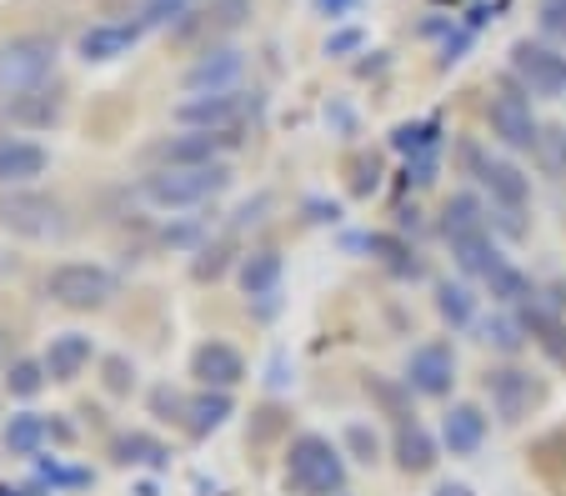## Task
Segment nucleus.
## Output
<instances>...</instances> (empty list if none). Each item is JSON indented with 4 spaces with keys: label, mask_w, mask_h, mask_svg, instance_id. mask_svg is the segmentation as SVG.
I'll use <instances>...</instances> for the list:
<instances>
[{
    "label": "nucleus",
    "mask_w": 566,
    "mask_h": 496,
    "mask_svg": "<svg viewBox=\"0 0 566 496\" xmlns=\"http://www.w3.org/2000/svg\"><path fill=\"white\" fill-rule=\"evenodd\" d=\"M437 312H441V321H451V326H471V316H476V302H471L467 286H451V281H441V286H437Z\"/></svg>",
    "instance_id": "33"
},
{
    "label": "nucleus",
    "mask_w": 566,
    "mask_h": 496,
    "mask_svg": "<svg viewBox=\"0 0 566 496\" xmlns=\"http://www.w3.org/2000/svg\"><path fill=\"white\" fill-rule=\"evenodd\" d=\"M476 331H481V341L496 346V351H506V357H516V351H522V341H526L522 321H512V316H486Z\"/></svg>",
    "instance_id": "32"
},
{
    "label": "nucleus",
    "mask_w": 566,
    "mask_h": 496,
    "mask_svg": "<svg viewBox=\"0 0 566 496\" xmlns=\"http://www.w3.org/2000/svg\"><path fill=\"white\" fill-rule=\"evenodd\" d=\"M461 166L476 176V186L492 196L502 211H512V217L516 211H526V201H532V181H526L512 161H496V156L481 151L476 140H461Z\"/></svg>",
    "instance_id": "7"
},
{
    "label": "nucleus",
    "mask_w": 566,
    "mask_h": 496,
    "mask_svg": "<svg viewBox=\"0 0 566 496\" xmlns=\"http://www.w3.org/2000/svg\"><path fill=\"white\" fill-rule=\"evenodd\" d=\"M391 452H396V466H401L407 476H427L431 466L441 462L437 436H431L427 426H421V421H401V426H396Z\"/></svg>",
    "instance_id": "18"
},
{
    "label": "nucleus",
    "mask_w": 566,
    "mask_h": 496,
    "mask_svg": "<svg viewBox=\"0 0 566 496\" xmlns=\"http://www.w3.org/2000/svg\"><path fill=\"white\" fill-rule=\"evenodd\" d=\"M492 211L481 205V196H471V191H457L447 201V211H441V236H447V246L451 241H461V236H476V231H492Z\"/></svg>",
    "instance_id": "21"
},
{
    "label": "nucleus",
    "mask_w": 566,
    "mask_h": 496,
    "mask_svg": "<svg viewBox=\"0 0 566 496\" xmlns=\"http://www.w3.org/2000/svg\"><path fill=\"white\" fill-rule=\"evenodd\" d=\"M542 31L566 41V0H542Z\"/></svg>",
    "instance_id": "42"
},
{
    "label": "nucleus",
    "mask_w": 566,
    "mask_h": 496,
    "mask_svg": "<svg viewBox=\"0 0 566 496\" xmlns=\"http://www.w3.org/2000/svg\"><path fill=\"white\" fill-rule=\"evenodd\" d=\"M186 11H191V0H140L136 21L146 25V31H156V25H176Z\"/></svg>",
    "instance_id": "36"
},
{
    "label": "nucleus",
    "mask_w": 566,
    "mask_h": 496,
    "mask_svg": "<svg viewBox=\"0 0 566 496\" xmlns=\"http://www.w3.org/2000/svg\"><path fill=\"white\" fill-rule=\"evenodd\" d=\"M361 41H366L361 31H336L332 41H326V55H352V51H361Z\"/></svg>",
    "instance_id": "43"
},
{
    "label": "nucleus",
    "mask_w": 566,
    "mask_h": 496,
    "mask_svg": "<svg viewBox=\"0 0 566 496\" xmlns=\"http://www.w3.org/2000/svg\"><path fill=\"white\" fill-rule=\"evenodd\" d=\"M281 271H286V261H281L276 251H251V256L241 261V271H235V281H241V292H247L251 302H261V296H276Z\"/></svg>",
    "instance_id": "22"
},
{
    "label": "nucleus",
    "mask_w": 566,
    "mask_h": 496,
    "mask_svg": "<svg viewBox=\"0 0 566 496\" xmlns=\"http://www.w3.org/2000/svg\"><path fill=\"white\" fill-rule=\"evenodd\" d=\"M191 271H196V281H216V276L226 271V246H206L201 261H196Z\"/></svg>",
    "instance_id": "39"
},
{
    "label": "nucleus",
    "mask_w": 566,
    "mask_h": 496,
    "mask_svg": "<svg viewBox=\"0 0 566 496\" xmlns=\"http://www.w3.org/2000/svg\"><path fill=\"white\" fill-rule=\"evenodd\" d=\"M437 496H471V492H467L461 482H441V486H437Z\"/></svg>",
    "instance_id": "45"
},
{
    "label": "nucleus",
    "mask_w": 566,
    "mask_h": 496,
    "mask_svg": "<svg viewBox=\"0 0 566 496\" xmlns=\"http://www.w3.org/2000/svg\"><path fill=\"white\" fill-rule=\"evenodd\" d=\"M45 381H51L45 377V361H11V371H6V391L21 397V401H31Z\"/></svg>",
    "instance_id": "35"
},
{
    "label": "nucleus",
    "mask_w": 566,
    "mask_h": 496,
    "mask_svg": "<svg viewBox=\"0 0 566 496\" xmlns=\"http://www.w3.org/2000/svg\"><path fill=\"white\" fill-rule=\"evenodd\" d=\"M486 292H492L502 306H526V302L536 296V292H532V281H526V271H516L512 261H502V266H496L492 276H486Z\"/></svg>",
    "instance_id": "30"
},
{
    "label": "nucleus",
    "mask_w": 566,
    "mask_h": 496,
    "mask_svg": "<svg viewBox=\"0 0 566 496\" xmlns=\"http://www.w3.org/2000/svg\"><path fill=\"white\" fill-rule=\"evenodd\" d=\"M536 161H542L546 176H556V181H562V176H566V126H542Z\"/></svg>",
    "instance_id": "34"
},
{
    "label": "nucleus",
    "mask_w": 566,
    "mask_h": 496,
    "mask_svg": "<svg viewBox=\"0 0 566 496\" xmlns=\"http://www.w3.org/2000/svg\"><path fill=\"white\" fill-rule=\"evenodd\" d=\"M407 181L411 186H431V181H437V151L411 156V161H407Z\"/></svg>",
    "instance_id": "40"
},
{
    "label": "nucleus",
    "mask_w": 566,
    "mask_h": 496,
    "mask_svg": "<svg viewBox=\"0 0 566 496\" xmlns=\"http://www.w3.org/2000/svg\"><path fill=\"white\" fill-rule=\"evenodd\" d=\"M407 381L417 397H447L457 387V351L447 341H421L407 357Z\"/></svg>",
    "instance_id": "12"
},
{
    "label": "nucleus",
    "mask_w": 566,
    "mask_h": 496,
    "mask_svg": "<svg viewBox=\"0 0 566 496\" xmlns=\"http://www.w3.org/2000/svg\"><path fill=\"white\" fill-rule=\"evenodd\" d=\"M140 35H146L140 21H101V25H91V31H81L75 51H81L86 65H111V61H120V55L136 51Z\"/></svg>",
    "instance_id": "15"
},
{
    "label": "nucleus",
    "mask_w": 566,
    "mask_h": 496,
    "mask_svg": "<svg viewBox=\"0 0 566 496\" xmlns=\"http://www.w3.org/2000/svg\"><path fill=\"white\" fill-rule=\"evenodd\" d=\"M251 15V0H211L201 11H186L181 21L171 25L176 41H216V35H231L241 31Z\"/></svg>",
    "instance_id": "13"
},
{
    "label": "nucleus",
    "mask_w": 566,
    "mask_h": 496,
    "mask_svg": "<svg viewBox=\"0 0 566 496\" xmlns=\"http://www.w3.org/2000/svg\"><path fill=\"white\" fill-rule=\"evenodd\" d=\"M130 387H136V367H130L126 357H106V391L120 397V391H130Z\"/></svg>",
    "instance_id": "38"
},
{
    "label": "nucleus",
    "mask_w": 566,
    "mask_h": 496,
    "mask_svg": "<svg viewBox=\"0 0 566 496\" xmlns=\"http://www.w3.org/2000/svg\"><path fill=\"white\" fill-rule=\"evenodd\" d=\"M286 486L301 496H342L346 492V456L326 436L301 432L286 446Z\"/></svg>",
    "instance_id": "1"
},
{
    "label": "nucleus",
    "mask_w": 566,
    "mask_h": 496,
    "mask_svg": "<svg viewBox=\"0 0 566 496\" xmlns=\"http://www.w3.org/2000/svg\"><path fill=\"white\" fill-rule=\"evenodd\" d=\"M366 251H371L376 261H381L386 271H391V276H401V281H417L421 276V261H417V251L407 246V241L401 236H366Z\"/></svg>",
    "instance_id": "28"
},
{
    "label": "nucleus",
    "mask_w": 566,
    "mask_h": 496,
    "mask_svg": "<svg viewBox=\"0 0 566 496\" xmlns=\"http://www.w3.org/2000/svg\"><path fill=\"white\" fill-rule=\"evenodd\" d=\"M0 221H6L15 236H25V241H55V236H65L61 201H51V196H41V191H11V196H0Z\"/></svg>",
    "instance_id": "10"
},
{
    "label": "nucleus",
    "mask_w": 566,
    "mask_h": 496,
    "mask_svg": "<svg viewBox=\"0 0 566 496\" xmlns=\"http://www.w3.org/2000/svg\"><path fill=\"white\" fill-rule=\"evenodd\" d=\"M55 41L51 35H15V41L0 45V91H35L55 76Z\"/></svg>",
    "instance_id": "3"
},
{
    "label": "nucleus",
    "mask_w": 566,
    "mask_h": 496,
    "mask_svg": "<svg viewBox=\"0 0 566 496\" xmlns=\"http://www.w3.org/2000/svg\"><path fill=\"white\" fill-rule=\"evenodd\" d=\"M111 456H116L120 466H166V462H171V452H166L156 436H146V432L116 436V442H111Z\"/></svg>",
    "instance_id": "27"
},
{
    "label": "nucleus",
    "mask_w": 566,
    "mask_h": 496,
    "mask_svg": "<svg viewBox=\"0 0 566 496\" xmlns=\"http://www.w3.org/2000/svg\"><path fill=\"white\" fill-rule=\"evenodd\" d=\"M45 166H51L45 146L21 136H0V186H25L35 176H45Z\"/></svg>",
    "instance_id": "20"
},
{
    "label": "nucleus",
    "mask_w": 566,
    "mask_h": 496,
    "mask_svg": "<svg viewBox=\"0 0 566 496\" xmlns=\"http://www.w3.org/2000/svg\"><path fill=\"white\" fill-rule=\"evenodd\" d=\"M486 126H492V136L506 151H536V140H542V120L532 110V96L516 81H502L496 96L486 101Z\"/></svg>",
    "instance_id": "5"
},
{
    "label": "nucleus",
    "mask_w": 566,
    "mask_h": 496,
    "mask_svg": "<svg viewBox=\"0 0 566 496\" xmlns=\"http://www.w3.org/2000/svg\"><path fill=\"white\" fill-rule=\"evenodd\" d=\"M150 407H156V416H186V397H176L171 387L150 391Z\"/></svg>",
    "instance_id": "41"
},
{
    "label": "nucleus",
    "mask_w": 566,
    "mask_h": 496,
    "mask_svg": "<svg viewBox=\"0 0 566 496\" xmlns=\"http://www.w3.org/2000/svg\"><path fill=\"white\" fill-rule=\"evenodd\" d=\"M231 146H235V130H181V136L156 140L146 156L176 171V166H216Z\"/></svg>",
    "instance_id": "11"
},
{
    "label": "nucleus",
    "mask_w": 566,
    "mask_h": 496,
    "mask_svg": "<svg viewBox=\"0 0 566 496\" xmlns=\"http://www.w3.org/2000/svg\"><path fill=\"white\" fill-rule=\"evenodd\" d=\"M231 391H196L191 401H186V432L191 436H211L216 426H226V416H231Z\"/></svg>",
    "instance_id": "24"
},
{
    "label": "nucleus",
    "mask_w": 566,
    "mask_h": 496,
    "mask_svg": "<svg viewBox=\"0 0 566 496\" xmlns=\"http://www.w3.org/2000/svg\"><path fill=\"white\" fill-rule=\"evenodd\" d=\"M316 6V15H326V21H342V15H352L361 0H311Z\"/></svg>",
    "instance_id": "44"
},
{
    "label": "nucleus",
    "mask_w": 566,
    "mask_h": 496,
    "mask_svg": "<svg viewBox=\"0 0 566 496\" xmlns=\"http://www.w3.org/2000/svg\"><path fill=\"white\" fill-rule=\"evenodd\" d=\"M512 81L526 91V96L562 101L566 96V51L526 35V41L512 45Z\"/></svg>",
    "instance_id": "6"
},
{
    "label": "nucleus",
    "mask_w": 566,
    "mask_h": 496,
    "mask_svg": "<svg viewBox=\"0 0 566 496\" xmlns=\"http://www.w3.org/2000/svg\"><path fill=\"white\" fill-rule=\"evenodd\" d=\"M451 256H457V266L467 271V276H492L496 266H502V251H496V241H492V231H476V236H461V241H451Z\"/></svg>",
    "instance_id": "25"
},
{
    "label": "nucleus",
    "mask_w": 566,
    "mask_h": 496,
    "mask_svg": "<svg viewBox=\"0 0 566 496\" xmlns=\"http://www.w3.org/2000/svg\"><path fill=\"white\" fill-rule=\"evenodd\" d=\"M251 110L256 101H247V91H196L171 110V120L186 130H241Z\"/></svg>",
    "instance_id": "8"
},
{
    "label": "nucleus",
    "mask_w": 566,
    "mask_h": 496,
    "mask_svg": "<svg viewBox=\"0 0 566 496\" xmlns=\"http://www.w3.org/2000/svg\"><path fill=\"white\" fill-rule=\"evenodd\" d=\"M226 186H231V166H160V171H150L146 181H140V196H146L150 205H160V211H186V205H201L211 201V196H221Z\"/></svg>",
    "instance_id": "2"
},
{
    "label": "nucleus",
    "mask_w": 566,
    "mask_h": 496,
    "mask_svg": "<svg viewBox=\"0 0 566 496\" xmlns=\"http://www.w3.org/2000/svg\"><path fill=\"white\" fill-rule=\"evenodd\" d=\"M191 377L211 391H231L235 381H247V357L231 341H201L191 351Z\"/></svg>",
    "instance_id": "16"
},
{
    "label": "nucleus",
    "mask_w": 566,
    "mask_h": 496,
    "mask_svg": "<svg viewBox=\"0 0 566 496\" xmlns=\"http://www.w3.org/2000/svg\"><path fill=\"white\" fill-rule=\"evenodd\" d=\"M91 357H96V346H91L86 331H61V336H51V346H45V377L65 387V381H75L91 367Z\"/></svg>",
    "instance_id": "19"
},
{
    "label": "nucleus",
    "mask_w": 566,
    "mask_h": 496,
    "mask_svg": "<svg viewBox=\"0 0 566 496\" xmlns=\"http://www.w3.org/2000/svg\"><path fill=\"white\" fill-rule=\"evenodd\" d=\"M486 432H492V421H486L481 407H471V401H457V407L441 416V446H447L451 456H476L481 446H486Z\"/></svg>",
    "instance_id": "17"
},
{
    "label": "nucleus",
    "mask_w": 566,
    "mask_h": 496,
    "mask_svg": "<svg viewBox=\"0 0 566 496\" xmlns=\"http://www.w3.org/2000/svg\"><path fill=\"white\" fill-rule=\"evenodd\" d=\"M486 397H492L496 416L506 426H516V421H526L546 401V381L526 367H492L486 371Z\"/></svg>",
    "instance_id": "9"
},
{
    "label": "nucleus",
    "mask_w": 566,
    "mask_h": 496,
    "mask_svg": "<svg viewBox=\"0 0 566 496\" xmlns=\"http://www.w3.org/2000/svg\"><path fill=\"white\" fill-rule=\"evenodd\" d=\"M111 292H116V276L96 261H61L45 276V296L61 302L65 312H96V306L111 302Z\"/></svg>",
    "instance_id": "4"
},
{
    "label": "nucleus",
    "mask_w": 566,
    "mask_h": 496,
    "mask_svg": "<svg viewBox=\"0 0 566 496\" xmlns=\"http://www.w3.org/2000/svg\"><path fill=\"white\" fill-rule=\"evenodd\" d=\"M6 116L21 120V126H55V120H61V91L55 86L21 91V96L6 101Z\"/></svg>",
    "instance_id": "23"
},
{
    "label": "nucleus",
    "mask_w": 566,
    "mask_h": 496,
    "mask_svg": "<svg viewBox=\"0 0 566 496\" xmlns=\"http://www.w3.org/2000/svg\"><path fill=\"white\" fill-rule=\"evenodd\" d=\"M241 76H247V55L235 51V45H206L186 65V91H235Z\"/></svg>",
    "instance_id": "14"
},
{
    "label": "nucleus",
    "mask_w": 566,
    "mask_h": 496,
    "mask_svg": "<svg viewBox=\"0 0 566 496\" xmlns=\"http://www.w3.org/2000/svg\"><path fill=\"white\" fill-rule=\"evenodd\" d=\"M366 397H371L386 416H396V426H401V421H417V416H411V387H407V381L366 377Z\"/></svg>",
    "instance_id": "29"
},
{
    "label": "nucleus",
    "mask_w": 566,
    "mask_h": 496,
    "mask_svg": "<svg viewBox=\"0 0 566 496\" xmlns=\"http://www.w3.org/2000/svg\"><path fill=\"white\" fill-rule=\"evenodd\" d=\"M437 140H441V120H407V126L391 130V146L396 151H407V156L437 151Z\"/></svg>",
    "instance_id": "31"
},
{
    "label": "nucleus",
    "mask_w": 566,
    "mask_h": 496,
    "mask_svg": "<svg viewBox=\"0 0 566 496\" xmlns=\"http://www.w3.org/2000/svg\"><path fill=\"white\" fill-rule=\"evenodd\" d=\"M346 446H352V456H356V462H366V466H371L376 452H381L376 432H371V426H361V421H352V426H346Z\"/></svg>",
    "instance_id": "37"
},
{
    "label": "nucleus",
    "mask_w": 566,
    "mask_h": 496,
    "mask_svg": "<svg viewBox=\"0 0 566 496\" xmlns=\"http://www.w3.org/2000/svg\"><path fill=\"white\" fill-rule=\"evenodd\" d=\"M45 436H51V421L35 416V411H15V416L6 421V446H11V456H35L45 446Z\"/></svg>",
    "instance_id": "26"
}]
</instances>
